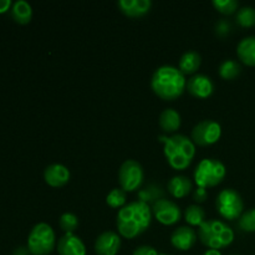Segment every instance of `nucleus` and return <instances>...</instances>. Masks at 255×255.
<instances>
[{
    "mask_svg": "<svg viewBox=\"0 0 255 255\" xmlns=\"http://www.w3.org/2000/svg\"><path fill=\"white\" fill-rule=\"evenodd\" d=\"M202 57L197 51H187L179 59V70L183 75H194L201 67Z\"/></svg>",
    "mask_w": 255,
    "mask_h": 255,
    "instance_id": "nucleus-21",
    "label": "nucleus"
},
{
    "mask_svg": "<svg viewBox=\"0 0 255 255\" xmlns=\"http://www.w3.org/2000/svg\"><path fill=\"white\" fill-rule=\"evenodd\" d=\"M144 172L141 164L134 159H126L119 169L120 188L125 192H134L143 183Z\"/></svg>",
    "mask_w": 255,
    "mask_h": 255,
    "instance_id": "nucleus-8",
    "label": "nucleus"
},
{
    "mask_svg": "<svg viewBox=\"0 0 255 255\" xmlns=\"http://www.w3.org/2000/svg\"><path fill=\"white\" fill-rule=\"evenodd\" d=\"M152 214L163 226H173L181 221L182 212L178 204L169 199L161 198L156 201L152 207Z\"/></svg>",
    "mask_w": 255,
    "mask_h": 255,
    "instance_id": "nucleus-10",
    "label": "nucleus"
},
{
    "mask_svg": "<svg viewBox=\"0 0 255 255\" xmlns=\"http://www.w3.org/2000/svg\"><path fill=\"white\" fill-rule=\"evenodd\" d=\"M12 255H31V253L29 252L27 247L26 248H25V247H19V248L15 249Z\"/></svg>",
    "mask_w": 255,
    "mask_h": 255,
    "instance_id": "nucleus-34",
    "label": "nucleus"
},
{
    "mask_svg": "<svg viewBox=\"0 0 255 255\" xmlns=\"http://www.w3.org/2000/svg\"><path fill=\"white\" fill-rule=\"evenodd\" d=\"M59 226L65 234L74 233L79 227V218L74 213H64L59 219Z\"/></svg>",
    "mask_w": 255,
    "mask_h": 255,
    "instance_id": "nucleus-27",
    "label": "nucleus"
},
{
    "mask_svg": "<svg viewBox=\"0 0 255 255\" xmlns=\"http://www.w3.org/2000/svg\"><path fill=\"white\" fill-rule=\"evenodd\" d=\"M213 6L221 14L232 15L238 11L239 2L237 0H213Z\"/></svg>",
    "mask_w": 255,
    "mask_h": 255,
    "instance_id": "nucleus-28",
    "label": "nucleus"
},
{
    "mask_svg": "<svg viewBox=\"0 0 255 255\" xmlns=\"http://www.w3.org/2000/svg\"><path fill=\"white\" fill-rule=\"evenodd\" d=\"M159 255H171V254H163V253H159Z\"/></svg>",
    "mask_w": 255,
    "mask_h": 255,
    "instance_id": "nucleus-36",
    "label": "nucleus"
},
{
    "mask_svg": "<svg viewBox=\"0 0 255 255\" xmlns=\"http://www.w3.org/2000/svg\"><path fill=\"white\" fill-rule=\"evenodd\" d=\"M121 248V236L112 231L104 232L95 242V253L97 255H117Z\"/></svg>",
    "mask_w": 255,
    "mask_h": 255,
    "instance_id": "nucleus-12",
    "label": "nucleus"
},
{
    "mask_svg": "<svg viewBox=\"0 0 255 255\" xmlns=\"http://www.w3.org/2000/svg\"><path fill=\"white\" fill-rule=\"evenodd\" d=\"M226 166L219 159L204 158L194 169L193 177L197 187L207 189L221 184L226 178Z\"/></svg>",
    "mask_w": 255,
    "mask_h": 255,
    "instance_id": "nucleus-5",
    "label": "nucleus"
},
{
    "mask_svg": "<svg viewBox=\"0 0 255 255\" xmlns=\"http://www.w3.org/2000/svg\"><path fill=\"white\" fill-rule=\"evenodd\" d=\"M132 255H159L158 252L151 246H141L137 247L133 251V254Z\"/></svg>",
    "mask_w": 255,
    "mask_h": 255,
    "instance_id": "nucleus-31",
    "label": "nucleus"
},
{
    "mask_svg": "<svg viewBox=\"0 0 255 255\" xmlns=\"http://www.w3.org/2000/svg\"><path fill=\"white\" fill-rule=\"evenodd\" d=\"M158 139L164 143V157L172 168L184 171L191 166L196 156V144L192 138L184 134H173L171 137L158 136Z\"/></svg>",
    "mask_w": 255,
    "mask_h": 255,
    "instance_id": "nucleus-3",
    "label": "nucleus"
},
{
    "mask_svg": "<svg viewBox=\"0 0 255 255\" xmlns=\"http://www.w3.org/2000/svg\"><path fill=\"white\" fill-rule=\"evenodd\" d=\"M222 136L221 125L213 120H204L197 124L192 129V141L201 147L217 143Z\"/></svg>",
    "mask_w": 255,
    "mask_h": 255,
    "instance_id": "nucleus-9",
    "label": "nucleus"
},
{
    "mask_svg": "<svg viewBox=\"0 0 255 255\" xmlns=\"http://www.w3.org/2000/svg\"><path fill=\"white\" fill-rule=\"evenodd\" d=\"M119 9L128 17H142L149 12L152 7L151 0H120Z\"/></svg>",
    "mask_w": 255,
    "mask_h": 255,
    "instance_id": "nucleus-16",
    "label": "nucleus"
},
{
    "mask_svg": "<svg viewBox=\"0 0 255 255\" xmlns=\"http://www.w3.org/2000/svg\"><path fill=\"white\" fill-rule=\"evenodd\" d=\"M158 194L159 196H162V191H161V187H157L154 186V184H151V186L146 187L144 189H142L141 192L138 193V197L139 199L138 201L141 202H144V203H147V202H151V201H158Z\"/></svg>",
    "mask_w": 255,
    "mask_h": 255,
    "instance_id": "nucleus-29",
    "label": "nucleus"
},
{
    "mask_svg": "<svg viewBox=\"0 0 255 255\" xmlns=\"http://www.w3.org/2000/svg\"><path fill=\"white\" fill-rule=\"evenodd\" d=\"M168 192L174 198H184L188 196L193 189V183L187 176H174L171 181L168 182Z\"/></svg>",
    "mask_w": 255,
    "mask_h": 255,
    "instance_id": "nucleus-18",
    "label": "nucleus"
},
{
    "mask_svg": "<svg viewBox=\"0 0 255 255\" xmlns=\"http://www.w3.org/2000/svg\"><path fill=\"white\" fill-rule=\"evenodd\" d=\"M237 55L244 65L255 67V36L242 39L237 46Z\"/></svg>",
    "mask_w": 255,
    "mask_h": 255,
    "instance_id": "nucleus-17",
    "label": "nucleus"
},
{
    "mask_svg": "<svg viewBox=\"0 0 255 255\" xmlns=\"http://www.w3.org/2000/svg\"><path fill=\"white\" fill-rule=\"evenodd\" d=\"M152 222V209L148 203L134 201L126 204L117 213L116 226L120 236L134 239L149 228Z\"/></svg>",
    "mask_w": 255,
    "mask_h": 255,
    "instance_id": "nucleus-1",
    "label": "nucleus"
},
{
    "mask_svg": "<svg viewBox=\"0 0 255 255\" xmlns=\"http://www.w3.org/2000/svg\"><path fill=\"white\" fill-rule=\"evenodd\" d=\"M186 90L196 99H208L214 91V84L207 75L196 74L187 81Z\"/></svg>",
    "mask_w": 255,
    "mask_h": 255,
    "instance_id": "nucleus-11",
    "label": "nucleus"
},
{
    "mask_svg": "<svg viewBox=\"0 0 255 255\" xmlns=\"http://www.w3.org/2000/svg\"><path fill=\"white\" fill-rule=\"evenodd\" d=\"M216 208L221 217L228 221H236L243 214L244 202L241 194L233 188L223 189L217 196Z\"/></svg>",
    "mask_w": 255,
    "mask_h": 255,
    "instance_id": "nucleus-7",
    "label": "nucleus"
},
{
    "mask_svg": "<svg viewBox=\"0 0 255 255\" xmlns=\"http://www.w3.org/2000/svg\"><path fill=\"white\" fill-rule=\"evenodd\" d=\"M12 2L10 0H0V14H4L7 10L11 9Z\"/></svg>",
    "mask_w": 255,
    "mask_h": 255,
    "instance_id": "nucleus-33",
    "label": "nucleus"
},
{
    "mask_svg": "<svg viewBox=\"0 0 255 255\" xmlns=\"http://www.w3.org/2000/svg\"><path fill=\"white\" fill-rule=\"evenodd\" d=\"M158 124L159 127H161L166 133H173V132H176L177 129L181 127V115H179L178 111H176L174 109H166L162 111L161 115H159Z\"/></svg>",
    "mask_w": 255,
    "mask_h": 255,
    "instance_id": "nucleus-19",
    "label": "nucleus"
},
{
    "mask_svg": "<svg viewBox=\"0 0 255 255\" xmlns=\"http://www.w3.org/2000/svg\"><path fill=\"white\" fill-rule=\"evenodd\" d=\"M184 221L191 227H199L206 222V212L199 204H191L184 211Z\"/></svg>",
    "mask_w": 255,
    "mask_h": 255,
    "instance_id": "nucleus-22",
    "label": "nucleus"
},
{
    "mask_svg": "<svg viewBox=\"0 0 255 255\" xmlns=\"http://www.w3.org/2000/svg\"><path fill=\"white\" fill-rule=\"evenodd\" d=\"M198 238L209 249H223L234 241V232L228 224L218 219H209L199 226Z\"/></svg>",
    "mask_w": 255,
    "mask_h": 255,
    "instance_id": "nucleus-4",
    "label": "nucleus"
},
{
    "mask_svg": "<svg viewBox=\"0 0 255 255\" xmlns=\"http://www.w3.org/2000/svg\"><path fill=\"white\" fill-rule=\"evenodd\" d=\"M203 255H222V253L217 249H208V251L204 252Z\"/></svg>",
    "mask_w": 255,
    "mask_h": 255,
    "instance_id": "nucleus-35",
    "label": "nucleus"
},
{
    "mask_svg": "<svg viewBox=\"0 0 255 255\" xmlns=\"http://www.w3.org/2000/svg\"><path fill=\"white\" fill-rule=\"evenodd\" d=\"M69 168L64 164L60 163H52L45 168L44 171V179L46 184H49L52 188H60L69 183L70 181Z\"/></svg>",
    "mask_w": 255,
    "mask_h": 255,
    "instance_id": "nucleus-13",
    "label": "nucleus"
},
{
    "mask_svg": "<svg viewBox=\"0 0 255 255\" xmlns=\"http://www.w3.org/2000/svg\"><path fill=\"white\" fill-rule=\"evenodd\" d=\"M12 20L20 25H26L32 19V7L31 5L24 0H17L12 2V6L10 9Z\"/></svg>",
    "mask_w": 255,
    "mask_h": 255,
    "instance_id": "nucleus-20",
    "label": "nucleus"
},
{
    "mask_svg": "<svg viewBox=\"0 0 255 255\" xmlns=\"http://www.w3.org/2000/svg\"><path fill=\"white\" fill-rule=\"evenodd\" d=\"M59 255H86V247L81 238L74 233H67L59 239L56 246Z\"/></svg>",
    "mask_w": 255,
    "mask_h": 255,
    "instance_id": "nucleus-15",
    "label": "nucleus"
},
{
    "mask_svg": "<svg viewBox=\"0 0 255 255\" xmlns=\"http://www.w3.org/2000/svg\"><path fill=\"white\" fill-rule=\"evenodd\" d=\"M236 20L242 27H252L255 25V9L252 6H243L237 11Z\"/></svg>",
    "mask_w": 255,
    "mask_h": 255,
    "instance_id": "nucleus-24",
    "label": "nucleus"
},
{
    "mask_svg": "<svg viewBox=\"0 0 255 255\" xmlns=\"http://www.w3.org/2000/svg\"><path fill=\"white\" fill-rule=\"evenodd\" d=\"M197 238L198 236L192 227H179L172 233L171 244L178 251L186 252L193 248Z\"/></svg>",
    "mask_w": 255,
    "mask_h": 255,
    "instance_id": "nucleus-14",
    "label": "nucleus"
},
{
    "mask_svg": "<svg viewBox=\"0 0 255 255\" xmlns=\"http://www.w3.org/2000/svg\"><path fill=\"white\" fill-rule=\"evenodd\" d=\"M242 72V66L236 60H226L219 66V76L224 80H234Z\"/></svg>",
    "mask_w": 255,
    "mask_h": 255,
    "instance_id": "nucleus-23",
    "label": "nucleus"
},
{
    "mask_svg": "<svg viewBox=\"0 0 255 255\" xmlns=\"http://www.w3.org/2000/svg\"><path fill=\"white\" fill-rule=\"evenodd\" d=\"M208 198V192H207L206 188H202V187H197L193 192V199L196 203L201 204L204 203Z\"/></svg>",
    "mask_w": 255,
    "mask_h": 255,
    "instance_id": "nucleus-30",
    "label": "nucleus"
},
{
    "mask_svg": "<svg viewBox=\"0 0 255 255\" xmlns=\"http://www.w3.org/2000/svg\"><path fill=\"white\" fill-rule=\"evenodd\" d=\"M126 192L122 188H114L106 197V203L107 206L111 207V208H124L126 206Z\"/></svg>",
    "mask_w": 255,
    "mask_h": 255,
    "instance_id": "nucleus-25",
    "label": "nucleus"
},
{
    "mask_svg": "<svg viewBox=\"0 0 255 255\" xmlns=\"http://www.w3.org/2000/svg\"><path fill=\"white\" fill-rule=\"evenodd\" d=\"M151 87L156 96L163 101H174L186 91L187 80L179 69L163 65L152 75Z\"/></svg>",
    "mask_w": 255,
    "mask_h": 255,
    "instance_id": "nucleus-2",
    "label": "nucleus"
},
{
    "mask_svg": "<svg viewBox=\"0 0 255 255\" xmlns=\"http://www.w3.org/2000/svg\"><path fill=\"white\" fill-rule=\"evenodd\" d=\"M241 231L247 233H255V208L244 212L238 221Z\"/></svg>",
    "mask_w": 255,
    "mask_h": 255,
    "instance_id": "nucleus-26",
    "label": "nucleus"
},
{
    "mask_svg": "<svg viewBox=\"0 0 255 255\" xmlns=\"http://www.w3.org/2000/svg\"><path fill=\"white\" fill-rule=\"evenodd\" d=\"M216 30H217V34L223 36V35H227L229 32V30H231V25H229V22L227 21H219L218 24L216 25Z\"/></svg>",
    "mask_w": 255,
    "mask_h": 255,
    "instance_id": "nucleus-32",
    "label": "nucleus"
},
{
    "mask_svg": "<svg viewBox=\"0 0 255 255\" xmlns=\"http://www.w3.org/2000/svg\"><path fill=\"white\" fill-rule=\"evenodd\" d=\"M56 247V237L51 226L37 223L27 237V249L31 255H49Z\"/></svg>",
    "mask_w": 255,
    "mask_h": 255,
    "instance_id": "nucleus-6",
    "label": "nucleus"
}]
</instances>
